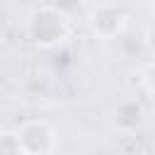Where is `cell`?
<instances>
[{"label": "cell", "instance_id": "1", "mask_svg": "<svg viewBox=\"0 0 155 155\" xmlns=\"http://www.w3.org/2000/svg\"><path fill=\"white\" fill-rule=\"evenodd\" d=\"M27 36L39 48H53L70 36V19L58 7L44 5L27 17Z\"/></svg>", "mask_w": 155, "mask_h": 155}, {"label": "cell", "instance_id": "3", "mask_svg": "<svg viewBox=\"0 0 155 155\" xmlns=\"http://www.w3.org/2000/svg\"><path fill=\"white\" fill-rule=\"evenodd\" d=\"M124 27H126V12L114 2H102L90 15V29L94 36L114 39L124 31Z\"/></svg>", "mask_w": 155, "mask_h": 155}, {"label": "cell", "instance_id": "4", "mask_svg": "<svg viewBox=\"0 0 155 155\" xmlns=\"http://www.w3.org/2000/svg\"><path fill=\"white\" fill-rule=\"evenodd\" d=\"M143 82H145V90L150 94H155V61L143 70Z\"/></svg>", "mask_w": 155, "mask_h": 155}, {"label": "cell", "instance_id": "2", "mask_svg": "<svg viewBox=\"0 0 155 155\" xmlns=\"http://www.w3.org/2000/svg\"><path fill=\"white\" fill-rule=\"evenodd\" d=\"M15 138L19 143L22 155H51L56 150V143H58V136H56L53 126L41 121V119L24 121L15 131Z\"/></svg>", "mask_w": 155, "mask_h": 155}, {"label": "cell", "instance_id": "5", "mask_svg": "<svg viewBox=\"0 0 155 155\" xmlns=\"http://www.w3.org/2000/svg\"><path fill=\"white\" fill-rule=\"evenodd\" d=\"M145 155H155V153H145Z\"/></svg>", "mask_w": 155, "mask_h": 155}]
</instances>
